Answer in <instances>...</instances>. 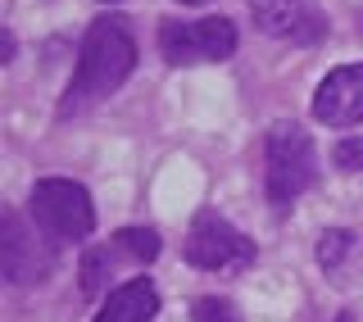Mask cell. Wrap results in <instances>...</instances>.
<instances>
[{
	"mask_svg": "<svg viewBox=\"0 0 363 322\" xmlns=\"http://www.w3.org/2000/svg\"><path fill=\"white\" fill-rule=\"evenodd\" d=\"M191 318H196V322H236L232 304L218 300V295H204V300H196V304H191Z\"/></svg>",
	"mask_w": 363,
	"mask_h": 322,
	"instance_id": "obj_13",
	"label": "cell"
},
{
	"mask_svg": "<svg viewBox=\"0 0 363 322\" xmlns=\"http://www.w3.org/2000/svg\"><path fill=\"white\" fill-rule=\"evenodd\" d=\"M132 68H136V41H132L128 23L113 14L96 18L82 37V50H77V73L60 100V118H73L86 105L105 100L109 91H118L132 77Z\"/></svg>",
	"mask_w": 363,
	"mask_h": 322,
	"instance_id": "obj_1",
	"label": "cell"
},
{
	"mask_svg": "<svg viewBox=\"0 0 363 322\" xmlns=\"http://www.w3.org/2000/svg\"><path fill=\"white\" fill-rule=\"evenodd\" d=\"M264 187L272 209H291L318 182V150L300 123H272L264 141Z\"/></svg>",
	"mask_w": 363,
	"mask_h": 322,
	"instance_id": "obj_2",
	"label": "cell"
},
{
	"mask_svg": "<svg viewBox=\"0 0 363 322\" xmlns=\"http://www.w3.org/2000/svg\"><path fill=\"white\" fill-rule=\"evenodd\" d=\"M55 268L50 245L41 240V227H28L18 209L0 218V272L9 286H41Z\"/></svg>",
	"mask_w": 363,
	"mask_h": 322,
	"instance_id": "obj_6",
	"label": "cell"
},
{
	"mask_svg": "<svg viewBox=\"0 0 363 322\" xmlns=\"http://www.w3.org/2000/svg\"><path fill=\"white\" fill-rule=\"evenodd\" d=\"M359 164H363V141H354V136L340 141L336 145V168L340 172H359Z\"/></svg>",
	"mask_w": 363,
	"mask_h": 322,
	"instance_id": "obj_14",
	"label": "cell"
},
{
	"mask_svg": "<svg viewBox=\"0 0 363 322\" xmlns=\"http://www.w3.org/2000/svg\"><path fill=\"white\" fill-rule=\"evenodd\" d=\"M336 322H354V313H350V309H345V313H336Z\"/></svg>",
	"mask_w": 363,
	"mask_h": 322,
	"instance_id": "obj_15",
	"label": "cell"
},
{
	"mask_svg": "<svg viewBox=\"0 0 363 322\" xmlns=\"http://www.w3.org/2000/svg\"><path fill=\"white\" fill-rule=\"evenodd\" d=\"M123 255L113 250V240L109 245H96V250H86V259H82V291L86 295H100L105 291V282H109V272H113V263H118Z\"/></svg>",
	"mask_w": 363,
	"mask_h": 322,
	"instance_id": "obj_10",
	"label": "cell"
},
{
	"mask_svg": "<svg viewBox=\"0 0 363 322\" xmlns=\"http://www.w3.org/2000/svg\"><path fill=\"white\" fill-rule=\"evenodd\" d=\"M182 5H196V0H182Z\"/></svg>",
	"mask_w": 363,
	"mask_h": 322,
	"instance_id": "obj_16",
	"label": "cell"
},
{
	"mask_svg": "<svg viewBox=\"0 0 363 322\" xmlns=\"http://www.w3.org/2000/svg\"><path fill=\"white\" fill-rule=\"evenodd\" d=\"M113 250L132 263H150V259H159V232H150V227H123L113 236Z\"/></svg>",
	"mask_w": 363,
	"mask_h": 322,
	"instance_id": "obj_11",
	"label": "cell"
},
{
	"mask_svg": "<svg viewBox=\"0 0 363 322\" xmlns=\"http://www.w3.org/2000/svg\"><path fill=\"white\" fill-rule=\"evenodd\" d=\"M250 14L277 41L313 45L327 37V14L318 9V0H250Z\"/></svg>",
	"mask_w": 363,
	"mask_h": 322,
	"instance_id": "obj_7",
	"label": "cell"
},
{
	"mask_svg": "<svg viewBox=\"0 0 363 322\" xmlns=\"http://www.w3.org/2000/svg\"><path fill=\"white\" fill-rule=\"evenodd\" d=\"M32 223L41 227V236H50L55 245H68V240H86L96 232V209H91L86 187L68 177H45L32 187Z\"/></svg>",
	"mask_w": 363,
	"mask_h": 322,
	"instance_id": "obj_3",
	"label": "cell"
},
{
	"mask_svg": "<svg viewBox=\"0 0 363 322\" xmlns=\"http://www.w3.org/2000/svg\"><path fill=\"white\" fill-rule=\"evenodd\" d=\"M159 55H164L168 64L232 60L236 55V28H232V18H223V14L196 18V23L168 18V23H159Z\"/></svg>",
	"mask_w": 363,
	"mask_h": 322,
	"instance_id": "obj_4",
	"label": "cell"
},
{
	"mask_svg": "<svg viewBox=\"0 0 363 322\" xmlns=\"http://www.w3.org/2000/svg\"><path fill=\"white\" fill-rule=\"evenodd\" d=\"M350 250H354V236H350L345 227H332V232H323V240H318V263H323L327 272H336L340 263L350 259Z\"/></svg>",
	"mask_w": 363,
	"mask_h": 322,
	"instance_id": "obj_12",
	"label": "cell"
},
{
	"mask_svg": "<svg viewBox=\"0 0 363 322\" xmlns=\"http://www.w3.org/2000/svg\"><path fill=\"white\" fill-rule=\"evenodd\" d=\"M313 118L327 123V128H354V123H363V64L332 68L318 82Z\"/></svg>",
	"mask_w": 363,
	"mask_h": 322,
	"instance_id": "obj_8",
	"label": "cell"
},
{
	"mask_svg": "<svg viewBox=\"0 0 363 322\" xmlns=\"http://www.w3.org/2000/svg\"><path fill=\"white\" fill-rule=\"evenodd\" d=\"M186 263H196L204 272H241L255 263V240L236 232L227 218L204 209L186 232Z\"/></svg>",
	"mask_w": 363,
	"mask_h": 322,
	"instance_id": "obj_5",
	"label": "cell"
},
{
	"mask_svg": "<svg viewBox=\"0 0 363 322\" xmlns=\"http://www.w3.org/2000/svg\"><path fill=\"white\" fill-rule=\"evenodd\" d=\"M155 313H159V291L145 277H132V282H123L118 291L105 295L96 322H150Z\"/></svg>",
	"mask_w": 363,
	"mask_h": 322,
	"instance_id": "obj_9",
	"label": "cell"
}]
</instances>
